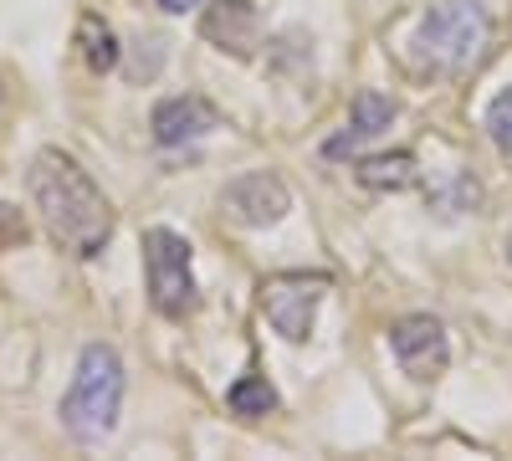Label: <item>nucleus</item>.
Segmentation results:
<instances>
[{"instance_id": "obj_1", "label": "nucleus", "mask_w": 512, "mask_h": 461, "mask_svg": "<svg viewBox=\"0 0 512 461\" xmlns=\"http://www.w3.org/2000/svg\"><path fill=\"white\" fill-rule=\"evenodd\" d=\"M31 185V205L47 236L77 262L103 257V246L113 241V205L98 190V180L62 149H41L26 170Z\"/></svg>"}, {"instance_id": "obj_2", "label": "nucleus", "mask_w": 512, "mask_h": 461, "mask_svg": "<svg viewBox=\"0 0 512 461\" xmlns=\"http://www.w3.org/2000/svg\"><path fill=\"white\" fill-rule=\"evenodd\" d=\"M123 410V359L113 344H88L77 354L72 390L62 395V431L82 446H98L118 431Z\"/></svg>"}, {"instance_id": "obj_3", "label": "nucleus", "mask_w": 512, "mask_h": 461, "mask_svg": "<svg viewBox=\"0 0 512 461\" xmlns=\"http://www.w3.org/2000/svg\"><path fill=\"white\" fill-rule=\"evenodd\" d=\"M415 47L436 77H466L492 47V16L482 0H431Z\"/></svg>"}, {"instance_id": "obj_4", "label": "nucleus", "mask_w": 512, "mask_h": 461, "mask_svg": "<svg viewBox=\"0 0 512 461\" xmlns=\"http://www.w3.org/2000/svg\"><path fill=\"white\" fill-rule=\"evenodd\" d=\"M144 282H149V303L159 318L185 323L200 308V287H195V251L180 231L149 226L144 231Z\"/></svg>"}, {"instance_id": "obj_5", "label": "nucleus", "mask_w": 512, "mask_h": 461, "mask_svg": "<svg viewBox=\"0 0 512 461\" xmlns=\"http://www.w3.org/2000/svg\"><path fill=\"white\" fill-rule=\"evenodd\" d=\"M328 298V277L323 272H282V277H267L262 282V313L272 323L277 339L287 344H308L313 339V323H318V308Z\"/></svg>"}, {"instance_id": "obj_6", "label": "nucleus", "mask_w": 512, "mask_h": 461, "mask_svg": "<svg viewBox=\"0 0 512 461\" xmlns=\"http://www.w3.org/2000/svg\"><path fill=\"white\" fill-rule=\"evenodd\" d=\"M390 354H395V364L410 374L415 385L441 380L446 364H451L446 323H441V318H431V313H405V318L390 328Z\"/></svg>"}, {"instance_id": "obj_7", "label": "nucleus", "mask_w": 512, "mask_h": 461, "mask_svg": "<svg viewBox=\"0 0 512 461\" xmlns=\"http://www.w3.org/2000/svg\"><path fill=\"white\" fill-rule=\"evenodd\" d=\"M221 211L246 226V231H267L277 221H287L292 211V190L282 175H267V170H251V175H236L226 190H221Z\"/></svg>"}, {"instance_id": "obj_8", "label": "nucleus", "mask_w": 512, "mask_h": 461, "mask_svg": "<svg viewBox=\"0 0 512 461\" xmlns=\"http://www.w3.org/2000/svg\"><path fill=\"white\" fill-rule=\"evenodd\" d=\"M262 31H267V21L251 0H210L205 16H200V36L210 47L231 52V57H251L262 47Z\"/></svg>"}, {"instance_id": "obj_9", "label": "nucleus", "mask_w": 512, "mask_h": 461, "mask_svg": "<svg viewBox=\"0 0 512 461\" xmlns=\"http://www.w3.org/2000/svg\"><path fill=\"white\" fill-rule=\"evenodd\" d=\"M149 129H154V144L180 149V144L205 139L210 129H221V113L210 108L200 93H185V98H164L154 108V118H149Z\"/></svg>"}, {"instance_id": "obj_10", "label": "nucleus", "mask_w": 512, "mask_h": 461, "mask_svg": "<svg viewBox=\"0 0 512 461\" xmlns=\"http://www.w3.org/2000/svg\"><path fill=\"white\" fill-rule=\"evenodd\" d=\"M395 123V103L384 98V93H374V88H364L359 98H354V118H349V129L344 134H333L328 144H323V154L328 159H344V154H354L359 144H369V139H379L384 129Z\"/></svg>"}, {"instance_id": "obj_11", "label": "nucleus", "mask_w": 512, "mask_h": 461, "mask_svg": "<svg viewBox=\"0 0 512 461\" xmlns=\"http://www.w3.org/2000/svg\"><path fill=\"white\" fill-rule=\"evenodd\" d=\"M354 175L364 190H379V195H395V190H410L420 180L415 170V154L410 149H395V154H364L354 164Z\"/></svg>"}, {"instance_id": "obj_12", "label": "nucleus", "mask_w": 512, "mask_h": 461, "mask_svg": "<svg viewBox=\"0 0 512 461\" xmlns=\"http://www.w3.org/2000/svg\"><path fill=\"white\" fill-rule=\"evenodd\" d=\"M77 47H82V62H88V72H113L118 67V36L103 16H82L77 21Z\"/></svg>"}, {"instance_id": "obj_13", "label": "nucleus", "mask_w": 512, "mask_h": 461, "mask_svg": "<svg viewBox=\"0 0 512 461\" xmlns=\"http://www.w3.org/2000/svg\"><path fill=\"white\" fill-rule=\"evenodd\" d=\"M226 405L241 421H262V415L277 410V390L267 385V374H241V380L226 390Z\"/></svg>"}, {"instance_id": "obj_14", "label": "nucleus", "mask_w": 512, "mask_h": 461, "mask_svg": "<svg viewBox=\"0 0 512 461\" xmlns=\"http://www.w3.org/2000/svg\"><path fill=\"white\" fill-rule=\"evenodd\" d=\"M487 134H492V144L512 159V88H502V93L487 103Z\"/></svg>"}, {"instance_id": "obj_15", "label": "nucleus", "mask_w": 512, "mask_h": 461, "mask_svg": "<svg viewBox=\"0 0 512 461\" xmlns=\"http://www.w3.org/2000/svg\"><path fill=\"white\" fill-rule=\"evenodd\" d=\"M26 241V216L16 211V205H0V251Z\"/></svg>"}, {"instance_id": "obj_16", "label": "nucleus", "mask_w": 512, "mask_h": 461, "mask_svg": "<svg viewBox=\"0 0 512 461\" xmlns=\"http://www.w3.org/2000/svg\"><path fill=\"white\" fill-rule=\"evenodd\" d=\"M159 6H164V11H175V16H180V11H190V6H200V0H159Z\"/></svg>"}, {"instance_id": "obj_17", "label": "nucleus", "mask_w": 512, "mask_h": 461, "mask_svg": "<svg viewBox=\"0 0 512 461\" xmlns=\"http://www.w3.org/2000/svg\"><path fill=\"white\" fill-rule=\"evenodd\" d=\"M507 262H512V231H507Z\"/></svg>"}, {"instance_id": "obj_18", "label": "nucleus", "mask_w": 512, "mask_h": 461, "mask_svg": "<svg viewBox=\"0 0 512 461\" xmlns=\"http://www.w3.org/2000/svg\"><path fill=\"white\" fill-rule=\"evenodd\" d=\"M0 98H6V88H0Z\"/></svg>"}]
</instances>
